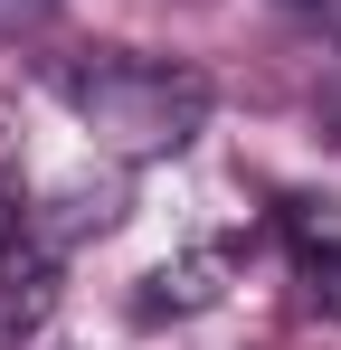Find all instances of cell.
Returning <instances> with one entry per match:
<instances>
[{
  "label": "cell",
  "instance_id": "cell-2",
  "mask_svg": "<svg viewBox=\"0 0 341 350\" xmlns=\"http://www.w3.org/2000/svg\"><path fill=\"white\" fill-rule=\"evenodd\" d=\"M275 228H284V246H294L313 275H323V265H341V189H284Z\"/></svg>",
  "mask_w": 341,
  "mask_h": 350
},
{
  "label": "cell",
  "instance_id": "cell-3",
  "mask_svg": "<svg viewBox=\"0 0 341 350\" xmlns=\"http://www.w3.org/2000/svg\"><path fill=\"white\" fill-rule=\"evenodd\" d=\"M48 19H57V0H0V38H29Z\"/></svg>",
  "mask_w": 341,
  "mask_h": 350
},
{
  "label": "cell",
  "instance_id": "cell-5",
  "mask_svg": "<svg viewBox=\"0 0 341 350\" xmlns=\"http://www.w3.org/2000/svg\"><path fill=\"white\" fill-rule=\"evenodd\" d=\"M313 105H323V123H332V133H341V66H332V76H323V95H313Z\"/></svg>",
  "mask_w": 341,
  "mask_h": 350
},
{
  "label": "cell",
  "instance_id": "cell-4",
  "mask_svg": "<svg viewBox=\"0 0 341 350\" xmlns=\"http://www.w3.org/2000/svg\"><path fill=\"white\" fill-rule=\"evenodd\" d=\"M294 19H313V29L341 48V0H294Z\"/></svg>",
  "mask_w": 341,
  "mask_h": 350
},
{
  "label": "cell",
  "instance_id": "cell-1",
  "mask_svg": "<svg viewBox=\"0 0 341 350\" xmlns=\"http://www.w3.org/2000/svg\"><path fill=\"white\" fill-rule=\"evenodd\" d=\"M57 95L76 105V123L105 142L114 161H170V152L209 123V76H199V66L123 57V48L66 66V76H57Z\"/></svg>",
  "mask_w": 341,
  "mask_h": 350
}]
</instances>
